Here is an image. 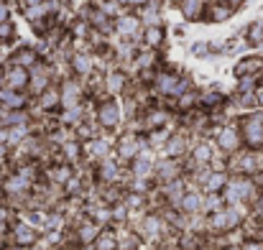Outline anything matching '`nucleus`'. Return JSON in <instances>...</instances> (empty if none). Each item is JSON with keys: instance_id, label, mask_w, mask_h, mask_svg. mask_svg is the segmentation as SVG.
Wrapping results in <instances>:
<instances>
[{"instance_id": "nucleus-7", "label": "nucleus", "mask_w": 263, "mask_h": 250, "mask_svg": "<svg viewBox=\"0 0 263 250\" xmlns=\"http://www.w3.org/2000/svg\"><path fill=\"white\" fill-rule=\"evenodd\" d=\"M141 123H143V136H146L148 130L176 128V112L159 100L156 105H151V107H146V110L141 112Z\"/></svg>"}, {"instance_id": "nucleus-23", "label": "nucleus", "mask_w": 263, "mask_h": 250, "mask_svg": "<svg viewBox=\"0 0 263 250\" xmlns=\"http://www.w3.org/2000/svg\"><path fill=\"white\" fill-rule=\"evenodd\" d=\"M3 74H5V87L8 89H18V92H26L28 89V69L5 62L3 64Z\"/></svg>"}, {"instance_id": "nucleus-28", "label": "nucleus", "mask_w": 263, "mask_h": 250, "mask_svg": "<svg viewBox=\"0 0 263 250\" xmlns=\"http://www.w3.org/2000/svg\"><path fill=\"white\" fill-rule=\"evenodd\" d=\"M118 240H120V250H143L146 248L143 238H141V235H138V230H136V227H130V225L118 227Z\"/></svg>"}, {"instance_id": "nucleus-30", "label": "nucleus", "mask_w": 263, "mask_h": 250, "mask_svg": "<svg viewBox=\"0 0 263 250\" xmlns=\"http://www.w3.org/2000/svg\"><path fill=\"white\" fill-rule=\"evenodd\" d=\"M95 250H120V240H118V227H102V233L95 238L92 243Z\"/></svg>"}, {"instance_id": "nucleus-27", "label": "nucleus", "mask_w": 263, "mask_h": 250, "mask_svg": "<svg viewBox=\"0 0 263 250\" xmlns=\"http://www.w3.org/2000/svg\"><path fill=\"white\" fill-rule=\"evenodd\" d=\"M235 15V10L222 3V0H210L207 3V10H204V23H225Z\"/></svg>"}, {"instance_id": "nucleus-37", "label": "nucleus", "mask_w": 263, "mask_h": 250, "mask_svg": "<svg viewBox=\"0 0 263 250\" xmlns=\"http://www.w3.org/2000/svg\"><path fill=\"white\" fill-rule=\"evenodd\" d=\"M5 87V74H3V67H0V89Z\"/></svg>"}, {"instance_id": "nucleus-17", "label": "nucleus", "mask_w": 263, "mask_h": 250, "mask_svg": "<svg viewBox=\"0 0 263 250\" xmlns=\"http://www.w3.org/2000/svg\"><path fill=\"white\" fill-rule=\"evenodd\" d=\"M186 176V166H184V159H166V156H159L156 159V168H154V184H166V181H174Z\"/></svg>"}, {"instance_id": "nucleus-5", "label": "nucleus", "mask_w": 263, "mask_h": 250, "mask_svg": "<svg viewBox=\"0 0 263 250\" xmlns=\"http://www.w3.org/2000/svg\"><path fill=\"white\" fill-rule=\"evenodd\" d=\"M238 125H240L243 146L248 151H263V110L243 112L238 118Z\"/></svg>"}, {"instance_id": "nucleus-16", "label": "nucleus", "mask_w": 263, "mask_h": 250, "mask_svg": "<svg viewBox=\"0 0 263 250\" xmlns=\"http://www.w3.org/2000/svg\"><path fill=\"white\" fill-rule=\"evenodd\" d=\"M156 159H159V153L156 151H151V148H146V151H141L130 164H128V179H143V181H154V168H156Z\"/></svg>"}, {"instance_id": "nucleus-38", "label": "nucleus", "mask_w": 263, "mask_h": 250, "mask_svg": "<svg viewBox=\"0 0 263 250\" xmlns=\"http://www.w3.org/2000/svg\"><path fill=\"white\" fill-rule=\"evenodd\" d=\"M39 3H46V0H28V5H39Z\"/></svg>"}, {"instance_id": "nucleus-12", "label": "nucleus", "mask_w": 263, "mask_h": 250, "mask_svg": "<svg viewBox=\"0 0 263 250\" xmlns=\"http://www.w3.org/2000/svg\"><path fill=\"white\" fill-rule=\"evenodd\" d=\"M215 156H217V148L210 138H194V143L189 148V156L184 159V166H186V171L199 166H212Z\"/></svg>"}, {"instance_id": "nucleus-11", "label": "nucleus", "mask_w": 263, "mask_h": 250, "mask_svg": "<svg viewBox=\"0 0 263 250\" xmlns=\"http://www.w3.org/2000/svg\"><path fill=\"white\" fill-rule=\"evenodd\" d=\"M59 94H62V110L64 107H77V105H82V102H87V87L85 82L80 80V77H72V74H67V77H62L59 80Z\"/></svg>"}, {"instance_id": "nucleus-1", "label": "nucleus", "mask_w": 263, "mask_h": 250, "mask_svg": "<svg viewBox=\"0 0 263 250\" xmlns=\"http://www.w3.org/2000/svg\"><path fill=\"white\" fill-rule=\"evenodd\" d=\"M189 89H194L192 77L186 72H181L179 67H169V64H161L154 74V82H151V92L159 100H176Z\"/></svg>"}, {"instance_id": "nucleus-18", "label": "nucleus", "mask_w": 263, "mask_h": 250, "mask_svg": "<svg viewBox=\"0 0 263 250\" xmlns=\"http://www.w3.org/2000/svg\"><path fill=\"white\" fill-rule=\"evenodd\" d=\"M95 72H97V62H95L92 51H72L69 54V74L72 77H80L85 82Z\"/></svg>"}, {"instance_id": "nucleus-33", "label": "nucleus", "mask_w": 263, "mask_h": 250, "mask_svg": "<svg viewBox=\"0 0 263 250\" xmlns=\"http://www.w3.org/2000/svg\"><path fill=\"white\" fill-rule=\"evenodd\" d=\"M240 250H263V240L256 238V235H251V238H246L240 243Z\"/></svg>"}, {"instance_id": "nucleus-36", "label": "nucleus", "mask_w": 263, "mask_h": 250, "mask_svg": "<svg viewBox=\"0 0 263 250\" xmlns=\"http://www.w3.org/2000/svg\"><path fill=\"white\" fill-rule=\"evenodd\" d=\"M222 3H228V5H230V8H233V10L238 13V10H240V8H243V5H246L248 0H222Z\"/></svg>"}, {"instance_id": "nucleus-4", "label": "nucleus", "mask_w": 263, "mask_h": 250, "mask_svg": "<svg viewBox=\"0 0 263 250\" xmlns=\"http://www.w3.org/2000/svg\"><path fill=\"white\" fill-rule=\"evenodd\" d=\"M212 143H215V148L222 153V156H235V153H240L246 146H243V136H240V125H238V120H228V123H222L217 130H215V136H212Z\"/></svg>"}, {"instance_id": "nucleus-13", "label": "nucleus", "mask_w": 263, "mask_h": 250, "mask_svg": "<svg viewBox=\"0 0 263 250\" xmlns=\"http://www.w3.org/2000/svg\"><path fill=\"white\" fill-rule=\"evenodd\" d=\"M13 245H21V248H39L41 243V230L33 227L31 222H26L23 217H15L13 227H10V238H8Z\"/></svg>"}, {"instance_id": "nucleus-31", "label": "nucleus", "mask_w": 263, "mask_h": 250, "mask_svg": "<svg viewBox=\"0 0 263 250\" xmlns=\"http://www.w3.org/2000/svg\"><path fill=\"white\" fill-rule=\"evenodd\" d=\"M246 44L248 46H263V21H253L251 26H246Z\"/></svg>"}, {"instance_id": "nucleus-34", "label": "nucleus", "mask_w": 263, "mask_h": 250, "mask_svg": "<svg viewBox=\"0 0 263 250\" xmlns=\"http://www.w3.org/2000/svg\"><path fill=\"white\" fill-rule=\"evenodd\" d=\"M13 21V8L10 3H0V23H10Z\"/></svg>"}, {"instance_id": "nucleus-19", "label": "nucleus", "mask_w": 263, "mask_h": 250, "mask_svg": "<svg viewBox=\"0 0 263 250\" xmlns=\"http://www.w3.org/2000/svg\"><path fill=\"white\" fill-rule=\"evenodd\" d=\"M41 59H44V56H41V51H39L36 46H31V44H21V46H15V49L8 54V62H10V64H15V67H23V69L36 67Z\"/></svg>"}, {"instance_id": "nucleus-32", "label": "nucleus", "mask_w": 263, "mask_h": 250, "mask_svg": "<svg viewBox=\"0 0 263 250\" xmlns=\"http://www.w3.org/2000/svg\"><path fill=\"white\" fill-rule=\"evenodd\" d=\"M15 41V23H0V49Z\"/></svg>"}, {"instance_id": "nucleus-35", "label": "nucleus", "mask_w": 263, "mask_h": 250, "mask_svg": "<svg viewBox=\"0 0 263 250\" xmlns=\"http://www.w3.org/2000/svg\"><path fill=\"white\" fill-rule=\"evenodd\" d=\"M46 250H80V245L72 243V240H67V243H62V245H54V248H46Z\"/></svg>"}, {"instance_id": "nucleus-21", "label": "nucleus", "mask_w": 263, "mask_h": 250, "mask_svg": "<svg viewBox=\"0 0 263 250\" xmlns=\"http://www.w3.org/2000/svg\"><path fill=\"white\" fill-rule=\"evenodd\" d=\"M169 39V28L166 26H146L141 33V49H151V51H164Z\"/></svg>"}, {"instance_id": "nucleus-25", "label": "nucleus", "mask_w": 263, "mask_h": 250, "mask_svg": "<svg viewBox=\"0 0 263 250\" xmlns=\"http://www.w3.org/2000/svg\"><path fill=\"white\" fill-rule=\"evenodd\" d=\"M164 0H148L143 8H138V15L143 21V28L146 26H164Z\"/></svg>"}, {"instance_id": "nucleus-3", "label": "nucleus", "mask_w": 263, "mask_h": 250, "mask_svg": "<svg viewBox=\"0 0 263 250\" xmlns=\"http://www.w3.org/2000/svg\"><path fill=\"white\" fill-rule=\"evenodd\" d=\"M222 199H225V204H248V207H253V202L258 199L256 179L246 176V174H230V181L222 189Z\"/></svg>"}, {"instance_id": "nucleus-8", "label": "nucleus", "mask_w": 263, "mask_h": 250, "mask_svg": "<svg viewBox=\"0 0 263 250\" xmlns=\"http://www.w3.org/2000/svg\"><path fill=\"white\" fill-rule=\"evenodd\" d=\"M59 82V77H57V72H54V64L49 62V59H41L36 67H31L28 69V94L31 97H39L41 92H46L51 84Z\"/></svg>"}, {"instance_id": "nucleus-6", "label": "nucleus", "mask_w": 263, "mask_h": 250, "mask_svg": "<svg viewBox=\"0 0 263 250\" xmlns=\"http://www.w3.org/2000/svg\"><path fill=\"white\" fill-rule=\"evenodd\" d=\"M148 146H146V138L141 136V133H130V130H120L118 136H115V159L123 164V166H128L141 151H146Z\"/></svg>"}, {"instance_id": "nucleus-29", "label": "nucleus", "mask_w": 263, "mask_h": 250, "mask_svg": "<svg viewBox=\"0 0 263 250\" xmlns=\"http://www.w3.org/2000/svg\"><path fill=\"white\" fill-rule=\"evenodd\" d=\"M228 181H230V171H210V176L202 181V191L204 194H222V189L228 186Z\"/></svg>"}, {"instance_id": "nucleus-20", "label": "nucleus", "mask_w": 263, "mask_h": 250, "mask_svg": "<svg viewBox=\"0 0 263 250\" xmlns=\"http://www.w3.org/2000/svg\"><path fill=\"white\" fill-rule=\"evenodd\" d=\"M204 191L194 184H189V189L184 191L181 202H179V212H184L186 217H194V215H204Z\"/></svg>"}, {"instance_id": "nucleus-2", "label": "nucleus", "mask_w": 263, "mask_h": 250, "mask_svg": "<svg viewBox=\"0 0 263 250\" xmlns=\"http://www.w3.org/2000/svg\"><path fill=\"white\" fill-rule=\"evenodd\" d=\"M92 118H95V123L100 125L102 133L118 136L120 128H123V120H125L120 97H107V94H105V97L95 100V102H92Z\"/></svg>"}, {"instance_id": "nucleus-24", "label": "nucleus", "mask_w": 263, "mask_h": 250, "mask_svg": "<svg viewBox=\"0 0 263 250\" xmlns=\"http://www.w3.org/2000/svg\"><path fill=\"white\" fill-rule=\"evenodd\" d=\"M207 3L210 0H176V10L181 13L186 23H197V21H204Z\"/></svg>"}, {"instance_id": "nucleus-26", "label": "nucleus", "mask_w": 263, "mask_h": 250, "mask_svg": "<svg viewBox=\"0 0 263 250\" xmlns=\"http://www.w3.org/2000/svg\"><path fill=\"white\" fill-rule=\"evenodd\" d=\"M233 74H235V80H240V77H258V74H263V56H256V54H251V56H240L238 64H235V69H233Z\"/></svg>"}, {"instance_id": "nucleus-9", "label": "nucleus", "mask_w": 263, "mask_h": 250, "mask_svg": "<svg viewBox=\"0 0 263 250\" xmlns=\"http://www.w3.org/2000/svg\"><path fill=\"white\" fill-rule=\"evenodd\" d=\"M82 151H85V164H87V166H95V164H100L102 159L112 156V151H115V136L100 133V136H95V138H89V141H82Z\"/></svg>"}, {"instance_id": "nucleus-22", "label": "nucleus", "mask_w": 263, "mask_h": 250, "mask_svg": "<svg viewBox=\"0 0 263 250\" xmlns=\"http://www.w3.org/2000/svg\"><path fill=\"white\" fill-rule=\"evenodd\" d=\"M31 102H33V97L28 92L8 89V87L0 89V105L8 107V110H31Z\"/></svg>"}, {"instance_id": "nucleus-14", "label": "nucleus", "mask_w": 263, "mask_h": 250, "mask_svg": "<svg viewBox=\"0 0 263 250\" xmlns=\"http://www.w3.org/2000/svg\"><path fill=\"white\" fill-rule=\"evenodd\" d=\"M130 84H133V77H130L128 69L112 67V69H107L102 74V89H105L107 97H123V94H128Z\"/></svg>"}, {"instance_id": "nucleus-10", "label": "nucleus", "mask_w": 263, "mask_h": 250, "mask_svg": "<svg viewBox=\"0 0 263 250\" xmlns=\"http://www.w3.org/2000/svg\"><path fill=\"white\" fill-rule=\"evenodd\" d=\"M112 31L118 39H128V41H138L141 44V33H143V21L138 15V10H123L115 23H112Z\"/></svg>"}, {"instance_id": "nucleus-15", "label": "nucleus", "mask_w": 263, "mask_h": 250, "mask_svg": "<svg viewBox=\"0 0 263 250\" xmlns=\"http://www.w3.org/2000/svg\"><path fill=\"white\" fill-rule=\"evenodd\" d=\"M192 143H194V136H192L189 130L174 128V133L169 136V141H166L164 148L159 151V156H166V159H186Z\"/></svg>"}]
</instances>
